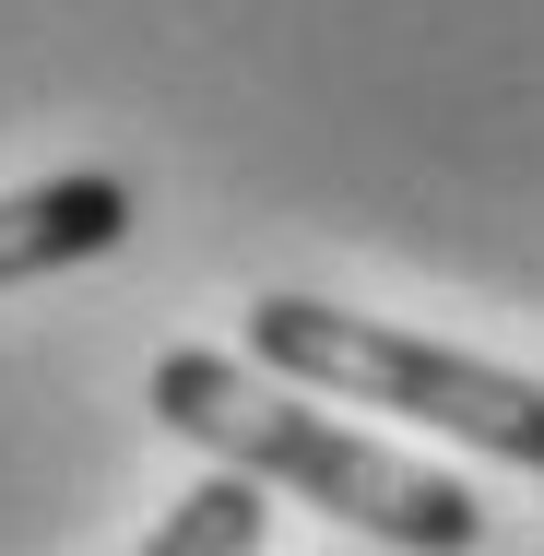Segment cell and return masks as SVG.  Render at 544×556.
Returning a JSON list of instances; mask_svg holds the SVG:
<instances>
[{
	"label": "cell",
	"instance_id": "277c9868",
	"mask_svg": "<svg viewBox=\"0 0 544 556\" xmlns=\"http://www.w3.org/2000/svg\"><path fill=\"white\" fill-rule=\"evenodd\" d=\"M261 533H273V521H261V473H249V462H225L214 485H190V497L154 521V556H202V545H237V556H249Z\"/></svg>",
	"mask_w": 544,
	"mask_h": 556
},
{
	"label": "cell",
	"instance_id": "6da1fadb",
	"mask_svg": "<svg viewBox=\"0 0 544 556\" xmlns=\"http://www.w3.org/2000/svg\"><path fill=\"white\" fill-rule=\"evenodd\" d=\"M154 427L202 439L214 462H249L261 485H296L308 509L355 521L367 545H427V556L485 545V497L461 473H438V462H415V450H391V439L331 427L308 391H273L261 367H237L214 343L154 355Z\"/></svg>",
	"mask_w": 544,
	"mask_h": 556
},
{
	"label": "cell",
	"instance_id": "3957f363",
	"mask_svg": "<svg viewBox=\"0 0 544 556\" xmlns=\"http://www.w3.org/2000/svg\"><path fill=\"white\" fill-rule=\"evenodd\" d=\"M130 178L107 166H72V178H36L0 202V285H36V273H72V261H107L130 237Z\"/></svg>",
	"mask_w": 544,
	"mask_h": 556
},
{
	"label": "cell",
	"instance_id": "7a4b0ae2",
	"mask_svg": "<svg viewBox=\"0 0 544 556\" xmlns=\"http://www.w3.org/2000/svg\"><path fill=\"white\" fill-rule=\"evenodd\" d=\"M249 355L296 391H343V403H379V415H415L438 439H473L497 462L544 473V379L521 367H485L461 343L391 332V320H355L331 296H261L249 308Z\"/></svg>",
	"mask_w": 544,
	"mask_h": 556
}]
</instances>
